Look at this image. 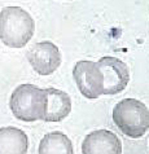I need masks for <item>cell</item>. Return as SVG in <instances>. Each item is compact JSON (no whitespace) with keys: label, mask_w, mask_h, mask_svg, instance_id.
Listing matches in <instances>:
<instances>
[{"label":"cell","mask_w":149,"mask_h":154,"mask_svg":"<svg viewBox=\"0 0 149 154\" xmlns=\"http://www.w3.org/2000/svg\"><path fill=\"white\" fill-rule=\"evenodd\" d=\"M73 78L79 92L86 98L93 100L104 95V75L97 62L78 61L73 69Z\"/></svg>","instance_id":"4"},{"label":"cell","mask_w":149,"mask_h":154,"mask_svg":"<svg viewBox=\"0 0 149 154\" xmlns=\"http://www.w3.org/2000/svg\"><path fill=\"white\" fill-rule=\"evenodd\" d=\"M45 89V110L44 122H61L71 112V98L66 92L57 88H44Z\"/></svg>","instance_id":"8"},{"label":"cell","mask_w":149,"mask_h":154,"mask_svg":"<svg viewBox=\"0 0 149 154\" xmlns=\"http://www.w3.org/2000/svg\"><path fill=\"white\" fill-rule=\"evenodd\" d=\"M26 57L33 69L42 76H47L54 72L62 61L58 47L49 40L35 43L27 51Z\"/></svg>","instance_id":"5"},{"label":"cell","mask_w":149,"mask_h":154,"mask_svg":"<svg viewBox=\"0 0 149 154\" xmlns=\"http://www.w3.org/2000/svg\"><path fill=\"white\" fill-rule=\"evenodd\" d=\"M39 154H74L71 140L61 131L45 134L39 143Z\"/></svg>","instance_id":"10"},{"label":"cell","mask_w":149,"mask_h":154,"mask_svg":"<svg viewBox=\"0 0 149 154\" xmlns=\"http://www.w3.org/2000/svg\"><path fill=\"white\" fill-rule=\"evenodd\" d=\"M83 154H122V141L109 130H95L83 139Z\"/></svg>","instance_id":"7"},{"label":"cell","mask_w":149,"mask_h":154,"mask_svg":"<svg viewBox=\"0 0 149 154\" xmlns=\"http://www.w3.org/2000/svg\"><path fill=\"white\" fill-rule=\"evenodd\" d=\"M35 22L21 7H5L0 11V40L11 48H22L31 40Z\"/></svg>","instance_id":"1"},{"label":"cell","mask_w":149,"mask_h":154,"mask_svg":"<svg viewBox=\"0 0 149 154\" xmlns=\"http://www.w3.org/2000/svg\"><path fill=\"white\" fill-rule=\"evenodd\" d=\"M113 122L130 139H140L149 130L148 106L136 98L121 100L113 109Z\"/></svg>","instance_id":"2"},{"label":"cell","mask_w":149,"mask_h":154,"mask_svg":"<svg viewBox=\"0 0 149 154\" xmlns=\"http://www.w3.org/2000/svg\"><path fill=\"white\" fill-rule=\"evenodd\" d=\"M104 75V95L113 96L125 91L130 82V70L122 60L104 56L97 61Z\"/></svg>","instance_id":"6"},{"label":"cell","mask_w":149,"mask_h":154,"mask_svg":"<svg viewBox=\"0 0 149 154\" xmlns=\"http://www.w3.org/2000/svg\"><path fill=\"white\" fill-rule=\"evenodd\" d=\"M45 89L34 84H21L9 98V108L17 119L23 122L43 121L45 110Z\"/></svg>","instance_id":"3"},{"label":"cell","mask_w":149,"mask_h":154,"mask_svg":"<svg viewBox=\"0 0 149 154\" xmlns=\"http://www.w3.org/2000/svg\"><path fill=\"white\" fill-rule=\"evenodd\" d=\"M29 149V137L21 128H0V154H26Z\"/></svg>","instance_id":"9"}]
</instances>
